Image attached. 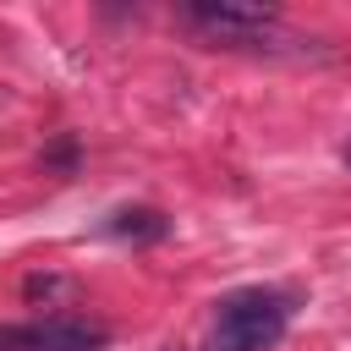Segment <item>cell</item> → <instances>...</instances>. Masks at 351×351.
<instances>
[{"instance_id":"6da1fadb","label":"cell","mask_w":351,"mask_h":351,"mask_svg":"<svg viewBox=\"0 0 351 351\" xmlns=\"http://www.w3.org/2000/svg\"><path fill=\"white\" fill-rule=\"evenodd\" d=\"M291 324V296L285 291H230L214 307V329H208V351H269Z\"/></svg>"},{"instance_id":"7a4b0ae2","label":"cell","mask_w":351,"mask_h":351,"mask_svg":"<svg viewBox=\"0 0 351 351\" xmlns=\"http://www.w3.org/2000/svg\"><path fill=\"white\" fill-rule=\"evenodd\" d=\"M110 329L77 313H49L33 324H0V351H104Z\"/></svg>"},{"instance_id":"277c9868","label":"cell","mask_w":351,"mask_h":351,"mask_svg":"<svg viewBox=\"0 0 351 351\" xmlns=\"http://www.w3.org/2000/svg\"><path fill=\"white\" fill-rule=\"evenodd\" d=\"M99 230L115 236V241H165L170 236V219L159 208H115V214L99 219Z\"/></svg>"},{"instance_id":"8992f818","label":"cell","mask_w":351,"mask_h":351,"mask_svg":"<svg viewBox=\"0 0 351 351\" xmlns=\"http://www.w3.org/2000/svg\"><path fill=\"white\" fill-rule=\"evenodd\" d=\"M77 159V148H71V137H60L55 148H49V165H71Z\"/></svg>"},{"instance_id":"52a82bcc","label":"cell","mask_w":351,"mask_h":351,"mask_svg":"<svg viewBox=\"0 0 351 351\" xmlns=\"http://www.w3.org/2000/svg\"><path fill=\"white\" fill-rule=\"evenodd\" d=\"M346 165H351V148H346Z\"/></svg>"},{"instance_id":"5b68a950","label":"cell","mask_w":351,"mask_h":351,"mask_svg":"<svg viewBox=\"0 0 351 351\" xmlns=\"http://www.w3.org/2000/svg\"><path fill=\"white\" fill-rule=\"evenodd\" d=\"M66 291V280H55V274H33L27 280V302H49V296H60Z\"/></svg>"},{"instance_id":"3957f363","label":"cell","mask_w":351,"mask_h":351,"mask_svg":"<svg viewBox=\"0 0 351 351\" xmlns=\"http://www.w3.org/2000/svg\"><path fill=\"white\" fill-rule=\"evenodd\" d=\"M186 22L208 38H219V44H258L263 33L280 27V11L258 5V0H192Z\"/></svg>"}]
</instances>
